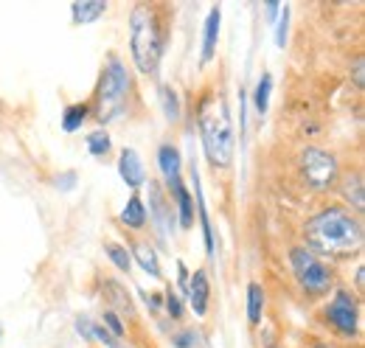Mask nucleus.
Returning a JSON list of instances; mask_svg holds the SVG:
<instances>
[{
    "label": "nucleus",
    "instance_id": "7",
    "mask_svg": "<svg viewBox=\"0 0 365 348\" xmlns=\"http://www.w3.org/2000/svg\"><path fill=\"white\" fill-rule=\"evenodd\" d=\"M326 317H329V323L340 334H346V337H354L357 334L360 314H357V304H354V298L349 292H337L334 295V301L326 306Z\"/></svg>",
    "mask_w": 365,
    "mask_h": 348
},
{
    "label": "nucleus",
    "instance_id": "19",
    "mask_svg": "<svg viewBox=\"0 0 365 348\" xmlns=\"http://www.w3.org/2000/svg\"><path fill=\"white\" fill-rule=\"evenodd\" d=\"M88 113H91L88 104H71V107H65V113H62V130L65 132L82 130V124L88 121Z\"/></svg>",
    "mask_w": 365,
    "mask_h": 348
},
{
    "label": "nucleus",
    "instance_id": "25",
    "mask_svg": "<svg viewBox=\"0 0 365 348\" xmlns=\"http://www.w3.org/2000/svg\"><path fill=\"white\" fill-rule=\"evenodd\" d=\"M172 343H175V348H197L202 343V334L194 332V329H188V332H182L178 337H172Z\"/></svg>",
    "mask_w": 365,
    "mask_h": 348
},
{
    "label": "nucleus",
    "instance_id": "22",
    "mask_svg": "<svg viewBox=\"0 0 365 348\" xmlns=\"http://www.w3.org/2000/svg\"><path fill=\"white\" fill-rule=\"evenodd\" d=\"M110 146H113V140H110L107 130H96L88 135V152L93 158H104L110 152Z\"/></svg>",
    "mask_w": 365,
    "mask_h": 348
},
{
    "label": "nucleus",
    "instance_id": "28",
    "mask_svg": "<svg viewBox=\"0 0 365 348\" xmlns=\"http://www.w3.org/2000/svg\"><path fill=\"white\" fill-rule=\"evenodd\" d=\"M104 323L110 326V332H113V337L118 340V337H124V323L118 320V314L115 312H104Z\"/></svg>",
    "mask_w": 365,
    "mask_h": 348
},
{
    "label": "nucleus",
    "instance_id": "2",
    "mask_svg": "<svg viewBox=\"0 0 365 348\" xmlns=\"http://www.w3.org/2000/svg\"><path fill=\"white\" fill-rule=\"evenodd\" d=\"M200 135H202V149H205L208 160L220 169L230 166L236 138H233L228 104L222 96H208L200 104Z\"/></svg>",
    "mask_w": 365,
    "mask_h": 348
},
{
    "label": "nucleus",
    "instance_id": "29",
    "mask_svg": "<svg viewBox=\"0 0 365 348\" xmlns=\"http://www.w3.org/2000/svg\"><path fill=\"white\" fill-rule=\"evenodd\" d=\"M166 309H169V314L172 317H182V304L180 298H178V292L169 287V292H166Z\"/></svg>",
    "mask_w": 365,
    "mask_h": 348
},
{
    "label": "nucleus",
    "instance_id": "30",
    "mask_svg": "<svg viewBox=\"0 0 365 348\" xmlns=\"http://www.w3.org/2000/svg\"><path fill=\"white\" fill-rule=\"evenodd\" d=\"M73 180H76V174L68 172V174H62V177H56V185H62V188L68 191V188H73Z\"/></svg>",
    "mask_w": 365,
    "mask_h": 348
},
{
    "label": "nucleus",
    "instance_id": "24",
    "mask_svg": "<svg viewBox=\"0 0 365 348\" xmlns=\"http://www.w3.org/2000/svg\"><path fill=\"white\" fill-rule=\"evenodd\" d=\"M104 250H107L110 261H113V264H115L121 272H130V267H133V259H130L127 247H121V245H107Z\"/></svg>",
    "mask_w": 365,
    "mask_h": 348
},
{
    "label": "nucleus",
    "instance_id": "27",
    "mask_svg": "<svg viewBox=\"0 0 365 348\" xmlns=\"http://www.w3.org/2000/svg\"><path fill=\"white\" fill-rule=\"evenodd\" d=\"M287 23H289V6L281 9V17H278V29H275V43L278 48H284L287 43Z\"/></svg>",
    "mask_w": 365,
    "mask_h": 348
},
{
    "label": "nucleus",
    "instance_id": "17",
    "mask_svg": "<svg viewBox=\"0 0 365 348\" xmlns=\"http://www.w3.org/2000/svg\"><path fill=\"white\" fill-rule=\"evenodd\" d=\"M121 222H124L127 227H133V230H140V227L146 225V205H143L140 197H130V200H127V205H124V211H121Z\"/></svg>",
    "mask_w": 365,
    "mask_h": 348
},
{
    "label": "nucleus",
    "instance_id": "34",
    "mask_svg": "<svg viewBox=\"0 0 365 348\" xmlns=\"http://www.w3.org/2000/svg\"><path fill=\"white\" fill-rule=\"evenodd\" d=\"M0 334H3V332H0Z\"/></svg>",
    "mask_w": 365,
    "mask_h": 348
},
{
    "label": "nucleus",
    "instance_id": "18",
    "mask_svg": "<svg viewBox=\"0 0 365 348\" xmlns=\"http://www.w3.org/2000/svg\"><path fill=\"white\" fill-rule=\"evenodd\" d=\"M262 312H264V290H262V284L253 281L247 287V320L253 326H259L262 323Z\"/></svg>",
    "mask_w": 365,
    "mask_h": 348
},
{
    "label": "nucleus",
    "instance_id": "32",
    "mask_svg": "<svg viewBox=\"0 0 365 348\" xmlns=\"http://www.w3.org/2000/svg\"><path fill=\"white\" fill-rule=\"evenodd\" d=\"M318 348H334V346H326V343H320V346Z\"/></svg>",
    "mask_w": 365,
    "mask_h": 348
},
{
    "label": "nucleus",
    "instance_id": "26",
    "mask_svg": "<svg viewBox=\"0 0 365 348\" xmlns=\"http://www.w3.org/2000/svg\"><path fill=\"white\" fill-rule=\"evenodd\" d=\"M346 197L354 203V208H363V183H360V177L349 180V185H346Z\"/></svg>",
    "mask_w": 365,
    "mask_h": 348
},
{
    "label": "nucleus",
    "instance_id": "31",
    "mask_svg": "<svg viewBox=\"0 0 365 348\" xmlns=\"http://www.w3.org/2000/svg\"><path fill=\"white\" fill-rule=\"evenodd\" d=\"M354 79H357V87H363V59H357L354 65Z\"/></svg>",
    "mask_w": 365,
    "mask_h": 348
},
{
    "label": "nucleus",
    "instance_id": "16",
    "mask_svg": "<svg viewBox=\"0 0 365 348\" xmlns=\"http://www.w3.org/2000/svg\"><path fill=\"white\" fill-rule=\"evenodd\" d=\"M149 205H152V214L158 219V225H160V230H169V214H172V205L166 203V197H163V191H160V185H149Z\"/></svg>",
    "mask_w": 365,
    "mask_h": 348
},
{
    "label": "nucleus",
    "instance_id": "14",
    "mask_svg": "<svg viewBox=\"0 0 365 348\" xmlns=\"http://www.w3.org/2000/svg\"><path fill=\"white\" fill-rule=\"evenodd\" d=\"M76 332L85 337V340H101L104 346H110V348H127V346H121L104 326H98V323H93V320H88V317H76Z\"/></svg>",
    "mask_w": 365,
    "mask_h": 348
},
{
    "label": "nucleus",
    "instance_id": "12",
    "mask_svg": "<svg viewBox=\"0 0 365 348\" xmlns=\"http://www.w3.org/2000/svg\"><path fill=\"white\" fill-rule=\"evenodd\" d=\"M191 180H194V188H197V211H200V222H202L205 250H208V256H214V250H217V245H214V227H211V219H208V208H205V197H202V185H200L197 166H191Z\"/></svg>",
    "mask_w": 365,
    "mask_h": 348
},
{
    "label": "nucleus",
    "instance_id": "6",
    "mask_svg": "<svg viewBox=\"0 0 365 348\" xmlns=\"http://www.w3.org/2000/svg\"><path fill=\"white\" fill-rule=\"evenodd\" d=\"M301 169H304V177L312 188H329L337 177V160L323 152V149H315L309 146L304 155H301Z\"/></svg>",
    "mask_w": 365,
    "mask_h": 348
},
{
    "label": "nucleus",
    "instance_id": "10",
    "mask_svg": "<svg viewBox=\"0 0 365 348\" xmlns=\"http://www.w3.org/2000/svg\"><path fill=\"white\" fill-rule=\"evenodd\" d=\"M220 23H222V9L214 6L205 17V31H202V62H211L214 59V51H217V40H220Z\"/></svg>",
    "mask_w": 365,
    "mask_h": 348
},
{
    "label": "nucleus",
    "instance_id": "1",
    "mask_svg": "<svg viewBox=\"0 0 365 348\" xmlns=\"http://www.w3.org/2000/svg\"><path fill=\"white\" fill-rule=\"evenodd\" d=\"M309 250H320L326 256H349L363 245V225L346 208H326L307 222L304 227Z\"/></svg>",
    "mask_w": 365,
    "mask_h": 348
},
{
    "label": "nucleus",
    "instance_id": "33",
    "mask_svg": "<svg viewBox=\"0 0 365 348\" xmlns=\"http://www.w3.org/2000/svg\"><path fill=\"white\" fill-rule=\"evenodd\" d=\"M267 348H278V346H267Z\"/></svg>",
    "mask_w": 365,
    "mask_h": 348
},
{
    "label": "nucleus",
    "instance_id": "20",
    "mask_svg": "<svg viewBox=\"0 0 365 348\" xmlns=\"http://www.w3.org/2000/svg\"><path fill=\"white\" fill-rule=\"evenodd\" d=\"M133 253H135L138 264L143 267V272H149L152 278H158V275H160V261H158L155 250H152L149 245H135V247H133Z\"/></svg>",
    "mask_w": 365,
    "mask_h": 348
},
{
    "label": "nucleus",
    "instance_id": "21",
    "mask_svg": "<svg viewBox=\"0 0 365 348\" xmlns=\"http://www.w3.org/2000/svg\"><path fill=\"white\" fill-rule=\"evenodd\" d=\"M270 93H273V76H270V73H262V79H259V85H256V93H253V104H256L259 116H264V113H267Z\"/></svg>",
    "mask_w": 365,
    "mask_h": 348
},
{
    "label": "nucleus",
    "instance_id": "9",
    "mask_svg": "<svg viewBox=\"0 0 365 348\" xmlns=\"http://www.w3.org/2000/svg\"><path fill=\"white\" fill-rule=\"evenodd\" d=\"M118 172L124 177V183L130 188H138L146 183V172H143V163H140V155L135 149H124L121 158H118Z\"/></svg>",
    "mask_w": 365,
    "mask_h": 348
},
{
    "label": "nucleus",
    "instance_id": "13",
    "mask_svg": "<svg viewBox=\"0 0 365 348\" xmlns=\"http://www.w3.org/2000/svg\"><path fill=\"white\" fill-rule=\"evenodd\" d=\"M169 191H172V197H175V203H178L180 227H191V225H194V203H191V194H188V188L182 185V180H175V183L169 185Z\"/></svg>",
    "mask_w": 365,
    "mask_h": 348
},
{
    "label": "nucleus",
    "instance_id": "15",
    "mask_svg": "<svg viewBox=\"0 0 365 348\" xmlns=\"http://www.w3.org/2000/svg\"><path fill=\"white\" fill-rule=\"evenodd\" d=\"M104 11H107V3H101V0H79L71 6L73 23H79V26H88L93 20H98Z\"/></svg>",
    "mask_w": 365,
    "mask_h": 348
},
{
    "label": "nucleus",
    "instance_id": "11",
    "mask_svg": "<svg viewBox=\"0 0 365 348\" xmlns=\"http://www.w3.org/2000/svg\"><path fill=\"white\" fill-rule=\"evenodd\" d=\"M158 166H160V172L166 177V185H172L175 180H180L182 158H180V152H178V146L163 143V146L158 149Z\"/></svg>",
    "mask_w": 365,
    "mask_h": 348
},
{
    "label": "nucleus",
    "instance_id": "5",
    "mask_svg": "<svg viewBox=\"0 0 365 348\" xmlns=\"http://www.w3.org/2000/svg\"><path fill=\"white\" fill-rule=\"evenodd\" d=\"M289 264L295 270V278L301 281V287L309 295H323L331 287V272L323 261L309 250V247H292L289 253Z\"/></svg>",
    "mask_w": 365,
    "mask_h": 348
},
{
    "label": "nucleus",
    "instance_id": "23",
    "mask_svg": "<svg viewBox=\"0 0 365 348\" xmlns=\"http://www.w3.org/2000/svg\"><path fill=\"white\" fill-rule=\"evenodd\" d=\"M160 101H163V113H166V118H169V121H178V118H180V101H178L175 87H169V85L160 87Z\"/></svg>",
    "mask_w": 365,
    "mask_h": 348
},
{
    "label": "nucleus",
    "instance_id": "8",
    "mask_svg": "<svg viewBox=\"0 0 365 348\" xmlns=\"http://www.w3.org/2000/svg\"><path fill=\"white\" fill-rule=\"evenodd\" d=\"M185 295H188V304L194 309V314H205L208 304H211V284H208V275L205 270H197L185 287Z\"/></svg>",
    "mask_w": 365,
    "mask_h": 348
},
{
    "label": "nucleus",
    "instance_id": "4",
    "mask_svg": "<svg viewBox=\"0 0 365 348\" xmlns=\"http://www.w3.org/2000/svg\"><path fill=\"white\" fill-rule=\"evenodd\" d=\"M130 73L124 68V62L118 56H110L107 65H104V73H101V82L96 90V104H98V121L107 124L113 118H118L124 113V104H127V96H130Z\"/></svg>",
    "mask_w": 365,
    "mask_h": 348
},
{
    "label": "nucleus",
    "instance_id": "3",
    "mask_svg": "<svg viewBox=\"0 0 365 348\" xmlns=\"http://www.w3.org/2000/svg\"><path fill=\"white\" fill-rule=\"evenodd\" d=\"M130 48L140 73H155L163 53V34L158 23V11L146 3H138L130 17Z\"/></svg>",
    "mask_w": 365,
    "mask_h": 348
}]
</instances>
